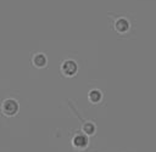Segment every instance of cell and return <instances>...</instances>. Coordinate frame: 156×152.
<instances>
[{"label":"cell","instance_id":"5b68a950","mask_svg":"<svg viewBox=\"0 0 156 152\" xmlns=\"http://www.w3.org/2000/svg\"><path fill=\"white\" fill-rule=\"evenodd\" d=\"M88 100L90 101V103L93 105H98L101 102L102 100V92L99 90V89H93L89 91L88 94Z\"/></svg>","mask_w":156,"mask_h":152},{"label":"cell","instance_id":"6da1fadb","mask_svg":"<svg viewBox=\"0 0 156 152\" xmlns=\"http://www.w3.org/2000/svg\"><path fill=\"white\" fill-rule=\"evenodd\" d=\"M18 102L17 100L15 98H5L1 103V107H0V111H1V114L4 117H13L17 114L18 112Z\"/></svg>","mask_w":156,"mask_h":152},{"label":"cell","instance_id":"8992f818","mask_svg":"<svg viewBox=\"0 0 156 152\" xmlns=\"http://www.w3.org/2000/svg\"><path fill=\"white\" fill-rule=\"evenodd\" d=\"M95 130H96V126H95V124H94L93 122H87V123H84L83 126H82V131H83L87 136L94 135V134H95Z\"/></svg>","mask_w":156,"mask_h":152},{"label":"cell","instance_id":"7a4b0ae2","mask_svg":"<svg viewBox=\"0 0 156 152\" xmlns=\"http://www.w3.org/2000/svg\"><path fill=\"white\" fill-rule=\"evenodd\" d=\"M60 71H61L63 77H67V78L68 77H74L77 71H78V64L73 60H65L61 63Z\"/></svg>","mask_w":156,"mask_h":152},{"label":"cell","instance_id":"277c9868","mask_svg":"<svg viewBox=\"0 0 156 152\" xmlns=\"http://www.w3.org/2000/svg\"><path fill=\"white\" fill-rule=\"evenodd\" d=\"M30 62L35 67V68H45L46 64H48V58L45 56V54L43 52H37L32 56L30 58Z\"/></svg>","mask_w":156,"mask_h":152},{"label":"cell","instance_id":"3957f363","mask_svg":"<svg viewBox=\"0 0 156 152\" xmlns=\"http://www.w3.org/2000/svg\"><path fill=\"white\" fill-rule=\"evenodd\" d=\"M72 146L77 150H84L89 146V140L85 134H76L72 139Z\"/></svg>","mask_w":156,"mask_h":152}]
</instances>
